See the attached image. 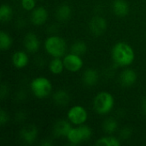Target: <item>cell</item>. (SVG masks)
Here are the masks:
<instances>
[{"label":"cell","mask_w":146,"mask_h":146,"mask_svg":"<svg viewBox=\"0 0 146 146\" xmlns=\"http://www.w3.org/2000/svg\"><path fill=\"white\" fill-rule=\"evenodd\" d=\"M13 44V39L11 38V36L4 32V31H1L0 33V48L3 51H6L9 50Z\"/></svg>","instance_id":"obj_23"},{"label":"cell","mask_w":146,"mask_h":146,"mask_svg":"<svg viewBox=\"0 0 146 146\" xmlns=\"http://www.w3.org/2000/svg\"><path fill=\"white\" fill-rule=\"evenodd\" d=\"M36 1L37 0H21V6L24 10L31 12L37 7Z\"/></svg>","instance_id":"obj_25"},{"label":"cell","mask_w":146,"mask_h":146,"mask_svg":"<svg viewBox=\"0 0 146 146\" xmlns=\"http://www.w3.org/2000/svg\"><path fill=\"white\" fill-rule=\"evenodd\" d=\"M115 107V98L106 91L98 92L93 99V109L100 115H109Z\"/></svg>","instance_id":"obj_3"},{"label":"cell","mask_w":146,"mask_h":146,"mask_svg":"<svg viewBox=\"0 0 146 146\" xmlns=\"http://www.w3.org/2000/svg\"><path fill=\"white\" fill-rule=\"evenodd\" d=\"M112 11L118 17H125L129 14L130 7L126 0H114L112 3Z\"/></svg>","instance_id":"obj_16"},{"label":"cell","mask_w":146,"mask_h":146,"mask_svg":"<svg viewBox=\"0 0 146 146\" xmlns=\"http://www.w3.org/2000/svg\"><path fill=\"white\" fill-rule=\"evenodd\" d=\"M107 21L101 15H96L92 17L89 22V29L95 36H101L104 34L107 29Z\"/></svg>","instance_id":"obj_8"},{"label":"cell","mask_w":146,"mask_h":146,"mask_svg":"<svg viewBox=\"0 0 146 146\" xmlns=\"http://www.w3.org/2000/svg\"><path fill=\"white\" fill-rule=\"evenodd\" d=\"M141 110H142L143 113L146 115V97L145 98H143L141 101Z\"/></svg>","instance_id":"obj_30"},{"label":"cell","mask_w":146,"mask_h":146,"mask_svg":"<svg viewBox=\"0 0 146 146\" xmlns=\"http://www.w3.org/2000/svg\"><path fill=\"white\" fill-rule=\"evenodd\" d=\"M48 68H49L50 72L52 74H54V75L61 74L63 72V70L65 69L62 58L52 57V59L50 61V62L48 64Z\"/></svg>","instance_id":"obj_19"},{"label":"cell","mask_w":146,"mask_h":146,"mask_svg":"<svg viewBox=\"0 0 146 146\" xmlns=\"http://www.w3.org/2000/svg\"><path fill=\"white\" fill-rule=\"evenodd\" d=\"M96 145L98 146H120L121 145V139L114 135H106L98 139Z\"/></svg>","instance_id":"obj_21"},{"label":"cell","mask_w":146,"mask_h":146,"mask_svg":"<svg viewBox=\"0 0 146 146\" xmlns=\"http://www.w3.org/2000/svg\"><path fill=\"white\" fill-rule=\"evenodd\" d=\"M13 9L6 3L2 4L0 8V20L2 22H8L13 17Z\"/></svg>","instance_id":"obj_24"},{"label":"cell","mask_w":146,"mask_h":146,"mask_svg":"<svg viewBox=\"0 0 146 146\" xmlns=\"http://www.w3.org/2000/svg\"><path fill=\"white\" fill-rule=\"evenodd\" d=\"M92 137V128L89 126L83 124L80 126L73 127L70 129L66 139L71 145H80L81 143L90 140Z\"/></svg>","instance_id":"obj_5"},{"label":"cell","mask_w":146,"mask_h":146,"mask_svg":"<svg viewBox=\"0 0 146 146\" xmlns=\"http://www.w3.org/2000/svg\"><path fill=\"white\" fill-rule=\"evenodd\" d=\"M111 56L116 66L127 68L134 62L135 52L129 44L120 41L114 44L111 50Z\"/></svg>","instance_id":"obj_1"},{"label":"cell","mask_w":146,"mask_h":146,"mask_svg":"<svg viewBox=\"0 0 146 146\" xmlns=\"http://www.w3.org/2000/svg\"><path fill=\"white\" fill-rule=\"evenodd\" d=\"M72 124L69 122V121L67 120H58L55 122L52 132L55 137L56 138H66L68 134L70 129L72 128Z\"/></svg>","instance_id":"obj_13"},{"label":"cell","mask_w":146,"mask_h":146,"mask_svg":"<svg viewBox=\"0 0 146 146\" xmlns=\"http://www.w3.org/2000/svg\"><path fill=\"white\" fill-rule=\"evenodd\" d=\"M40 145L43 146H51L53 145V143L50 139H44L40 143Z\"/></svg>","instance_id":"obj_31"},{"label":"cell","mask_w":146,"mask_h":146,"mask_svg":"<svg viewBox=\"0 0 146 146\" xmlns=\"http://www.w3.org/2000/svg\"><path fill=\"white\" fill-rule=\"evenodd\" d=\"M15 120L17 121H19V122H21V121H23L24 120H25V115H24V113L23 112H19L17 115H16V116H15Z\"/></svg>","instance_id":"obj_29"},{"label":"cell","mask_w":146,"mask_h":146,"mask_svg":"<svg viewBox=\"0 0 146 146\" xmlns=\"http://www.w3.org/2000/svg\"><path fill=\"white\" fill-rule=\"evenodd\" d=\"M52 100L57 106L65 107L70 102V95L66 90L60 89L53 93Z\"/></svg>","instance_id":"obj_17"},{"label":"cell","mask_w":146,"mask_h":146,"mask_svg":"<svg viewBox=\"0 0 146 146\" xmlns=\"http://www.w3.org/2000/svg\"><path fill=\"white\" fill-rule=\"evenodd\" d=\"M87 49H88V47H87V44L86 42H84L82 40H77V41L74 42L72 44V45L70 46V52L82 56L83 55H85L86 53Z\"/></svg>","instance_id":"obj_22"},{"label":"cell","mask_w":146,"mask_h":146,"mask_svg":"<svg viewBox=\"0 0 146 146\" xmlns=\"http://www.w3.org/2000/svg\"><path fill=\"white\" fill-rule=\"evenodd\" d=\"M11 62L15 68L18 69H22L28 65L29 56L27 51L17 50L11 56Z\"/></svg>","instance_id":"obj_14"},{"label":"cell","mask_w":146,"mask_h":146,"mask_svg":"<svg viewBox=\"0 0 146 146\" xmlns=\"http://www.w3.org/2000/svg\"><path fill=\"white\" fill-rule=\"evenodd\" d=\"M23 46L27 53H36L39 50L41 43L38 37L33 33H27L23 38Z\"/></svg>","instance_id":"obj_9"},{"label":"cell","mask_w":146,"mask_h":146,"mask_svg":"<svg viewBox=\"0 0 146 146\" xmlns=\"http://www.w3.org/2000/svg\"><path fill=\"white\" fill-rule=\"evenodd\" d=\"M8 121H9V115H8L7 112L3 110H1V113H0V124H1V126L3 127Z\"/></svg>","instance_id":"obj_27"},{"label":"cell","mask_w":146,"mask_h":146,"mask_svg":"<svg viewBox=\"0 0 146 146\" xmlns=\"http://www.w3.org/2000/svg\"><path fill=\"white\" fill-rule=\"evenodd\" d=\"M67 119L73 126H80L86 124L88 120V112L81 105H74L72 106L68 113Z\"/></svg>","instance_id":"obj_6"},{"label":"cell","mask_w":146,"mask_h":146,"mask_svg":"<svg viewBox=\"0 0 146 146\" xmlns=\"http://www.w3.org/2000/svg\"><path fill=\"white\" fill-rule=\"evenodd\" d=\"M20 137L26 145H32L38 138V129L34 125H27L21 128Z\"/></svg>","instance_id":"obj_12"},{"label":"cell","mask_w":146,"mask_h":146,"mask_svg":"<svg viewBox=\"0 0 146 146\" xmlns=\"http://www.w3.org/2000/svg\"><path fill=\"white\" fill-rule=\"evenodd\" d=\"M52 89L53 86L50 80L44 76L34 78L30 83V90L33 95L38 99H44L49 97L52 92Z\"/></svg>","instance_id":"obj_4"},{"label":"cell","mask_w":146,"mask_h":146,"mask_svg":"<svg viewBox=\"0 0 146 146\" xmlns=\"http://www.w3.org/2000/svg\"><path fill=\"white\" fill-rule=\"evenodd\" d=\"M99 80L98 72L92 68H86L82 74V82L85 86L88 87H92L98 84Z\"/></svg>","instance_id":"obj_15"},{"label":"cell","mask_w":146,"mask_h":146,"mask_svg":"<svg viewBox=\"0 0 146 146\" xmlns=\"http://www.w3.org/2000/svg\"><path fill=\"white\" fill-rule=\"evenodd\" d=\"M137 80H138V74L136 71L129 68H126L121 73L119 76L120 84L123 87H127V88L131 87L133 85H135V83L137 82Z\"/></svg>","instance_id":"obj_11"},{"label":"cell","mask_w":146,"mask_h":146,"mask_svg":"<svg viewBox=\"0 0 146 146\" xmlns=\"http://www.w3.org/2000/svg\"><path fill=\"white\" fill-rule=\"evenodd\" d=\"M62 61L64 63L65 69L70 73H78L82 69L84 66V61L82 59V56L72 53L70 51L62 57Z\"/></svg>","instance_id":"obj_7"},{"label":"cell","mask_w":146,"mask_h":146,"mask_svg":"<svg viewBox=\"0 0 146 146\" xmlns=\"http://www.w3.org/2000/svg\"><path fill=\"white\" fill-rule=\"evenodd\" d=\"M44 48L46 53L51 57H63L67 54L68 44L62 37L58 35L49 36L44 43Z\"/></svg>","instance_id":"obj_2"},{"label":"cell","mask_w":146,"mask_h":146,"mask_svg":"<svg viewBox=\"0 0 146 146\" xmlns=\"http://www.w3.org/2000/svg\"><path fill=\"white\" fill-rule=\"evenodd\" d=\"M6 93H8V88H7V86L5 85H2L1 89H0V95H1L2 99H4V98L6 96Z\"/></svg>","instance_id":"obj_28"},{"label":"cell","mask_w":146,"mask_h":146,"mask_svg":"<svg viewBox=\"0 0 146 146\" xmlns=\"http://www.w3.org/2000/svg\"><path fill=\"white\" fill-rule=\"evenodd\" d=\"M49 18V13L48 10L43 7L38 6L36 7L33 11H31L30 15V21L34 26L39 27L46 23Z\"/></svg>","instance_id":"obj_10"},{"label":"cell","mask_w":146,"mask_h":146,"mask_svg":"<svg viewBox=\"0 0 146 146\" xmlns=\"http://www.w3.org/2000/svg\"><path fill=\"white\" fill-rule=\"evenodd\" d=\"M132 136V129L130 127H123L120 131V139L121 140H127Z\"/></svg>","instance_id":"obj_26"},{"label":"cell","mask_w":146,"mask_h":146,"mask_svg":"<svg viewBox=\"0 0 146 146\" xmlns=\"http://www.w3.org/2000/svg\"><path fill=\"white\" fill-rule=\"evenodd\" d=\"M118 121L113 117L105 119L102 124V128L107 135H113L118 130Z\"/></svg>","instance_id":"obj_20"},{"label":"cell","mask_w":146,"mask_h":146,"mask_svg":"<svg viewBox=\"0 0 146 146\" xmlns=\"http://www.w3.org/2000/svg\"><path fill=\"white\" fill-rule=\"evenodd\" d=\"M72 15L71 7L68 4H61L56 9V18L59 21H67Z\"/></svg>","instance_id":"obj_18"}]
</instances>
